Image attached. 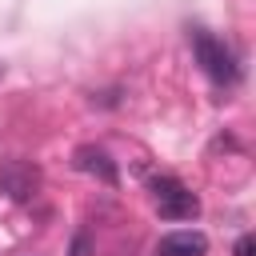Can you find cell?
Returning <instances> with one entry per match:
<instances>
[{"instance_id":"obj_4","label":"cell","mask_w":256,"mask_h":256,"mask_svg":"<svg viewBox=\"0 0 256 256\" xmlns=\"http://www.w3.org/2000/svg\"><path fill=\"white\" fill-rule=\"evenodd\" d=\"M204 252H208L204 232H168L156 244V256H204Z\"/></svg>"},{"instance_id":"obj_5","label":"cell","mask_w":256,"mask_h":256,"mask_svg":"<svg viewBox=\"0 0 256 256\" xmlns=\"http://www.w3.org/2000/svg\"><path fill=\"white\" fill-rule=\"evenodd\" d=\"M156 208H160V216H164V220H192V216L200 212V200L180 184V188H172L168 196H160V200H156Z\"/></svg>"},{"instance_id":"obj_3","label":"cell","mask_w":256,"mask_h":256,"mask_svg":"<svg viewBox=\"0 0 256 256\" xmlns=\"http://www.w3.org/2000/svg\"><path fill=\"white\" fill-rule=\"evenodd\" d=\"M72 164H76V172H88V176H96V180H104V184H116V180H120V172H116V160H112L104 148H96V144H84V148H76Z\"/></svg>"},{"instance_id":"obj_2","label":"cell","mask_w":256,"mask_h":256,"mask_svg":"<svg viewBox=\"0 0 256 256\" xmlns=\"http://www.w3.org/2000/svg\"><path fill=\"white\" fill-rule=\"evenodd\" d=\"M40 188V168L28 160H4L0 164V192H8L12 200H32Z\"/></svg>"},{"instance_id":"obj_7","label":"cell","mask_w":256,"mask_h":256,"mask_svg":"<svg viewBox=\"0 0 256 256\" xmlns=\"http://www.w3.org/2000/svg\"><path fill=\"white\" fill-rule=\"evenodd\" d=\"M236 256H256V240L252 236H240L236 240Z\"/></svg>"},{"instance_id":"obj_1","label":"cell","mask_w":256,"mask_h":256,"mask_svg":"<svg viewBox=\"0 0 256 256\" xmlns=\"http://www.w3.org/2000/svg\"><path fill=\"white\" fill-rule=\"evenodd\" d=\"M192 48H196L200 68H204L216 84H232V80H236V60H232V52H228L216 36H208V32H192Z\"/></svg>"},{"instance_id":"obj_6","label":"cell","mask_w":256,"mask_h":256,"mask_svg":"<svg viewBox=\"0 0 256 256\" xmlns=\"http://www.w3.org/2000/svg\"><path fill=\"white\" fill-rule=\"evenodd\" d=\"M88 252H92V236H88V232H76V236H72L68 256H88Z\"/></svg>"}]
</instances>
